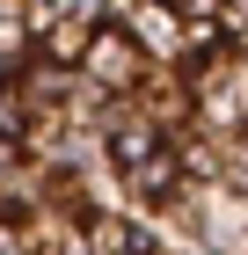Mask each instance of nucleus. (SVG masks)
Here are the masks:
<instances>
[]
</instances>
